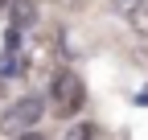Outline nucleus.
I'll return each instance as SVG.
<instances>
[{"mask_svg":"<svg viewBox=\"0 0 148 140\" xmlns=\"http://www.w3.org/2000/svg\"><path fill=\"white\" fill-rule=\"evenodd\" d=\"M16 140H41V136H37V132H21V136H16Z\"/></svg>","mask_w":148,"mask_h":140,"instance_id":"obj_7","label":"nucleus"},{"mask_svg":"<svg viewBox=\"0 0 148 140\" xmlns=\"http://www.w3.org/2000/svg\"><path fill=\"white\" fill-rule=\"evenodd\" d=\"M33 21H37L33 0H12V29H33Z\"/></svg>","mask_w":148,"mask_h":140,"instance_id":"obj_3","label":"nucleus"},{"mask_svg":"<svg viewBox=\"0 0 148 140\" xmlns=\"http://www.w3.org/2000/svg\"><path fill=\"white\" fill-rule=\"evenodd\" d=\"M4 4H12V0H0V8H4Z\"/></svg>","mask_w":148,"mask_h":140,"instance_id":"obj_8","label":"nucleus"},{"mask_svg":"<svg viewBox=\"0 0 148 140\" xmlns=\"http://www.w3.org/2000/svg\"><path fill=\"white\" fill-rule=\"evenodd\" d=\"M136 4H140V0H111V8H115V12H123V16H127V12H132Z\"/></svg>","mask_w":148,"mask_h":140,"instance_id":"obj_6","label":"nucleus"},{"mask_svg":"<svg viewBox=\"0 0 148 140\" xmlns=\"http://www.w3.org/2000/svg\"><path fill=\"white\" fill-rule=\"evenodd\" d=\"M66 140H95V124H74L66 132Z\"/></svg>","mask_w":148,"mask_h":140,"instance_id":"obj_5","label":"nucleus"},{"mask_svg":"<svg viewBox=\"0 0 148 140\" xmlns=\"http://www.w3.org/2000/svg\"><path fill=\"white\" fill-rule=\"evenodd\" d=\"M41 111H45V103L37 99V95H25V99H16L12 107L4 111V119H0V128H4L8 136H21V132H29L37 119H41Z\"/></svg>","mask_w":148,"mask_h":140,"instance_id":"obj_2","label":"nucleus"},{"mask_svg":"<svg viewBox=\"0 0 148 140\" xmlns=\"http://www.w3.org/2000/svg\"><path fill=\"white\" fill-rule=\"evenodd\" d=\"M82 99H86V86H82V78L74 74V70L53 74V82H49V107H53V115H58V119L78 115Z\"/></svg>","mask_w":148,"mask_h":140,"instance_id":"obj_1","label":"nucleus"},{"mask_svg":"<svg viewBox=\"0 0 148 140\" xmlns=\"http://www.w3.org/2000/svg\"><path fill=\"white\" fill-rule=\"evenodd\" d=\"M127 25H132L136 33H144V37H148V0H140V4L127 12Z\"/></svg>","mask_w":148,"mask_h":140,"instance_id":"obj_4","label":"nucleus"}]
</instances>
